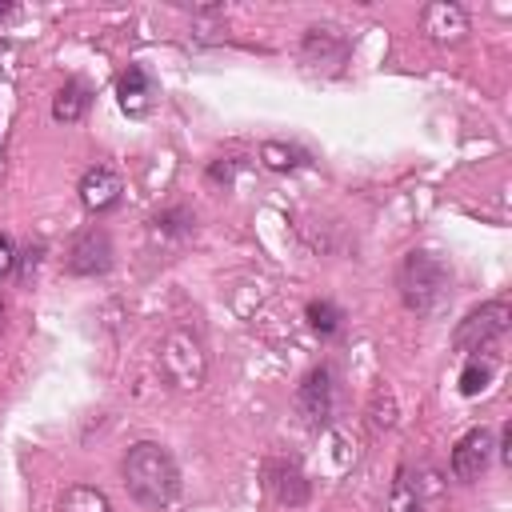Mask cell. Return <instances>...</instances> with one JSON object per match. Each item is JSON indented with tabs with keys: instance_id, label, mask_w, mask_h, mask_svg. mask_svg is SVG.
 Wrapping results in <instances>:
<instances>
[{
	"instance_id": "1",
	"label": "cell",
	"mask_w": 512,
	"mask_h": 512,
	"mask_svg": "<svg viewBox=\"0 0 512 512\" xmlns=\"http://www.w3.org/2000/svg\"><path fill=\"white\" fill-rule=\"evenodd\" d=\"M124 484H128L132 500H140L148 508H168L180 496V468L164 444L140 440L124 456Z\"/></svg>"
},
{
	"instance_id": "2",
	"label": "cell",
	"mask_w": 512,
	"mask_h": 512,
	"mask_svg": "<svg viewBox=\"0 0 512 512\" xmlns=\"http://www.w3.org/2000/svg\"><path fill=\"white\" fill-rule=\"evenodd\" d=\"M396 284H400V300H404V308L428 316V312H436V308L448 300L452 272H448V264H444L436 252L416 248V252L404 256Z\"/></svg>"
},
{
	"instance_id": "3",
	"label": "cell",
	"mask_w": 512,
	"mask_h": 512,
	"mask_svg": "<svg viewBox=\"0 0 512 512\" xmlns=\"http://www.w3.org/2000/svg\"><path fill=\"white\" fill-rule=\"evenodd\" d=\"M160 372L172 388L180 392H196L204 380H208V348H204V336L188 324H176L164 340H160Z\"/></svg>"
},
{
	"instance_id": "4",
	"label": "cell",
	"mask_w": 512,
	"mask_h": 512,
	"mask_svg": "<svg viewBox=\"0 0 512 512\" xmlns=\"http://www.w3.org/2000/svg\"><path fill=\"white\" fill-rule=\"evenodd\" d=\"M508 324H512V308H508V300H488V304H480V308H472L460 324H456V348L460 352H480V348H488L492 340H500L504 332H508Z\"/></svg>"
},
{
	"instance_id": "5",
	"label": "cell",
	"mask_w": 512,
	"mask_h": 512,
	"mask_svg": "<svg viewBox=\"0 0 512 512\" xmlns=\"http://www.w3.org/2000/svg\"><path fill=\"white\" fill-rule=\"evenodd\" d=\"M296 416L312 432H320L332 420V372H328V364H316L300 380V388H296Z\"/></svg>"
},
{
	"instance_id": "6",
	"label": "cell",
	"mask_w": 512,
	"mask_h": 512,
	"mask_svg": "<svg viewBox=\"0 0 512 512\" xmlns=\"http://www.w3.org/2000/svg\"><path fill=\"white\" fill-rule=\"evenodd\" d=\"M72 276H104L112 268V236L104 228H88L72 240L68 248V264Z\"/></svg>"
},
{
	"instance_id": "7",
	"label": "cell",
	"mask_w": 512,
	"mask_h": 512,
	"mask_svg": "<svg viewBox=\"0 0 512 512\" xmlns=\"http://www.w3.org/2000/svg\"><path fill=\"white\" fill-rule=\"evenodd\" d=\"M80 204L88 208V212H108V208H116L120 204V196H124V180H120V172L116 168H108V164H92L84 176H80Z\"/></svg>"
},
{
	"instance_id": "8",
	"label": "cell",
	"mask_w": 512,
	"mask_h": 512,
	"mask_svg": "<svg viewBox=\"0 0 512 512\" xmlns=\"http://www.w3.org/2000/svg\"><path fill=\"white\" fill-rule=\"evenodd\" d=\"M264 484H268V492L284 504V508H300V504H308V492H312V484H308V476H304V468L296 464V460H268V468H264Z\"/></svg>"
},
{
	"instance_id": "9",
	"label": "cell",
	"mask_w": 512,
	"mask_h": 512,
	"mask_svg": "<svg viewBox=\"0 0 512 512\" xmlns=\"http://www.w3.org/2000/svg\"><path fill=\"white\" fill-rule=\"evenodd\" d=\"M492 432L488 428H472L468 436H460V444L452 448V472L460 480H480L492 464Z\"/></svg>"
},
{
	"instance_id": "10",
	"label": "cell",
	"mask_w": 512,
	"mask_h": 512,
	"mask_svg": "<svg viewBox=\"0 0 512 512\" xmlns=\"http://www.w3.org/2000/svg\"><path fill=\"white\" fill-rule=\"evenodd\" d=\"M300 56L312 64V68H340L344 56H348V40L336 32V28H308L304 32V44H300Z\"/></svg>"
},
{
	"instance_id": "11",
	"label": "cell",
	"mask_w": 512,
	"mask_h": 512,
	"mask_svg": "<svg viewBox=\"0 0 512 512\" xmlns=\"http://www.w3.org/2000/svg\"><path fill=\"white\" fill-rule=\"evenodd\" d=\"M116 96H120V108L128 116H148L152 104H156V80L140 64H128V72L116 84Z\"/></svg>"
},
{
	"instance_id": "12",
	"label": "cell",
	"mask_w": 512,
	"mask_h": 512,
	"mask_svg": "<svg viewBox=\"0 0 512 512\" xmlns=\"http://www.w3.org/2000/svg\"><path fill=\"white\" fill-rule=\"evenodd\" d=\"M424 32H428L432 40H440V44H456V40H464V32H468V16H464L460 4L436 0V4L424 8Z\"/></svg>"
},
{
	"instance_id": "13",
	"label": "cell",
	"mask_w": 512,
	"mask_h": 512,
	"mask_svg": "<svg viewBox=\"0 0 512 512\" xmlns=\"http://www.w3.org/2000/svg\"><path fill=\"white\" fill-rule=\"evenodd\" d=\"M92 104V88L84 80H64V88L52 96V116L60 124H76Z\"/></svg>"
},
{
	"instance_id": "14",
	"label": "cell",
	"mask_w": 512,
	"mask_h": 512,
	"mask_svg": "<svg viewBox=\"0 0 512 512\" xmlns=\"http://www.w3.org/2000/svg\"><path fill=\"white\" fill-rule=\"evenodd\" d=\"M60 512H112V504H108V496H104L100 488H92V484H72V488H64V496H60Z\"/></svg>"
},
{
	"instance_id": "15",
	"label": "cell",
	"mask_w": 512,
	"mask_h": 512,
	"mask_svg": "<svg viewBox=\"0 0 512 512\" xmlns=\"http://www.w3.org/2000/svg\"><path fill=\"white\" fill-rule=\"evenodd\" d=\"M260 160H264V168H272V172H292V168H300V164L308 160V152L296 148V144L268 140V144H260Z\"/></svg>"
},
{
	"instance_id": "16",
	"label": "cell",
	"mask_w": 512,
	"mask_h": 512,
	"mask_svg": "<svg viewBox=\"0 0 512 512\" xmlns=\"http://www.w3.org/2000/svg\"><path fill=\"white\" fill-rule=\"evenodd\" d=\"M368 416H372V424H376V428H392V420H396V400H392V388H388L384 380H376V384H372Z\"/></svg>"
},
{
	"instance_id": "17",
	"label": "cell",
	"mask_w": 512,
	"mask_h": 512,
	"mask_svg": "<svg viewBox=\"0 0 512 512\" xmlns=\"http://www.w3.org/2000/svg\"><path fill=\"white\" fill-rule=\"evenodd\" d=\"M340 320H344V316H340V308H336L332 300H312V304H308V324H312L320 336H332V332L340 328Z\"/></svg>"
},
{
	"instance_id": "18",
	"label": "cell",
	"mask_w": 512,
	"mask_h": 512,
	"mask_svg": "<svg viewBox=\"0 0 512 512\" xmlns=\"http://www.w3.org/2000/svg\"><path fill=\"white\" fill-rule=\"evenodd\" d=\"M152 232L156 236H188L192 232V216L184 212V208H168V212H160L156 220H152Z\"/></svg>"
},
{
	"instance_id": "19",
	"label": "cell",
	"mask_w": 512,
	"mask_h": 512,
	"mask_svg": "<svg viewBox=\"0 0 512 512\" xmlns=\"http://www.w3.org/2000/svg\"><path fill=\"white\" fill-rule=\"evenodd\" d=\"M488 380H492V364L488 360H468L464 372H460V392L464 396H476V392L488 388Z\"/></svg>"
},
{
	"instance_id": "20",
	"label": "cell",
	"mask_w": 512,
	"mask_h": 512,
	"mask_svg": "<svg viewBox=\"0 0 512 512\" xmlns=\"http://www.w3.org/2000/svg\"><path fill=\"white\" fill-rule=\"evenodd\" d=\"M392 512H420L416 488H412V480H408V472H404V468L396 472V484H392Z\"/></svg>"
},
{
	"instance_id": "21",
	"label": "cell",
	"mask_w": 512,
	"mask_h": 512,
	"mask_svg": "<svg viewBox=\"0 0 512 512\" xmlns=\"http://www.w3.org/2000/svg\"><path fill=\"white\" fill-rule=\"evenodd\" d=\"M40 260H44V244H28V248L16 256V276H20V284H28V280L36 276Z\"/></svg>"
},
{
	"instance_id": "22",
	"label": "cell",
	"mask_w": 512,
	"mask_h": 512,
	"mask_svg": "<svg viewBox=\"0 0 512 512\" xmlns=\"http://www.w3.org/2000/svg\"><path fill=\"white\" fill-rule=\"evenodd\" d=\"M236 168H240V160H212L208 164V180L212 184H228L236 176Z\"/></svg>"
},
{
	"instance_id": "23",
	"label": "cell",
	"mask_w": 512,
	"mask_h": 512,
	"mask_svg": "<svg viewBox=\"0 0 512 512\" xmlns=\"http://www.w3.org/2000/svg\"><path fill=\"white\" fill-rule=\"evenodd\" d=\"M12 268H16V248H12V240L0 232V280H4Z\"/></svg>"
},
{
	"instance_id": "24",
	"label": "cell",
	"mask_w": 512,
	"mask_h": 512,
	"mask_svg": "<svg viewBox=\"0 0 512 512\" xmlns=\"http://www.w3.org/2000/svg\"><path fill=\"white\" fill-rule=\"evenodd\" d=\"M12 12V4H0V16H8Z\"/></svg>"
},
{
	"instance_id": "25",
	"label": "cell",
	"mask_w": 512,
	"mask_h": 512,
	"mask_svg": "<svg viewBox=\"0 0 512 512\" xmlns=\"http://www.w3.org/2000/svg\"><path fill=\"white\" fill-rule=\"evenodd\" d=\"M0 316H4V300H0Z\"/></svg>"
}]
</instances>
